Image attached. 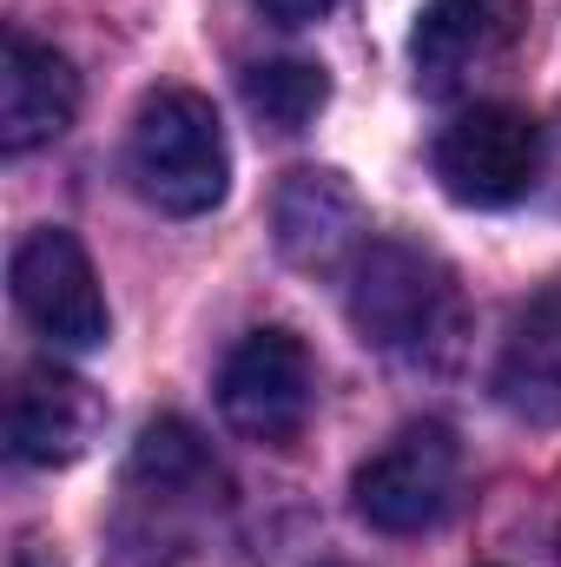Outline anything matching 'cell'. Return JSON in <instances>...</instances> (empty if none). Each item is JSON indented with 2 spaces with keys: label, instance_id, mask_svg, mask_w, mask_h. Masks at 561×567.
<instances>
[{
  "label": "cell",
  "instance_id": "cell-1",
  "mask_svg": "<svg viewBox=\"0 0 561 567\" xmlns=\"http://www.w3.org/2000/svg\"><path fill=\"white\" fill-rule=\"evenodd\" d=\"M344 310L350 330L397 363H442L462 343V290L449 265L404 238H370L350 258Z\"/></svg>",
  "mask_w": 561,
  "mask_h": 567
},
{
  "label": "cell",
  "instance_id": "cell-6",
  "mask_svg": "<svg viewBox=\"0 0 561 567\" xmlns=\"http://www.w3.org/2000/svg\"><path fill=\"white\" fill-rule=\"evenodd\" d=\"M317 403V363L304 350V337L290 330H252L232 343L225 370H218V416L238 429L245 442H290L310 423Z\"/></svg>",
  "mask_w": 561,
  "mask_h": 567
},
{
  "label": "cell",
  "instance_id": "cell-13",
  "mask_svg": "<svg viewBox=\"0 0 561 567\" xmlns=\"http://www.w3.org/2000/svg\"><path fill=\"white\" fill-rule=\"evenodd\" d=\"M330 100V80L317 60H258L245 73V106L272 126V133H304Z\"/></svg>",
  "mask_w": 561,
  "mask_h": 567
},
{
  "label": "cell",
  "instance_id": "cell-7",
  "mask_svg": "<svg viewBox=\"0 0 561 567\" xmlns=\"http://www.w3.org/2000/svg\"><path fill=\"white\" fill-rule=\"evenodd\" d=\"M13 303L53 350H100L106 343V297L93 278V258L73 231L47 225L27 231L13 251Z\"/></svg>",
  "mask_w": 561,
  "mask_h": 567
},
{
  "label": "cell",
  "instance_id": "cell-8",
  "mask_svg": "<svg viewBox=\"0 0 561 567\" xmlns=\"http://www.w3.org/2000/svg\"><path fill=\"white\" fill-rule=\"evenodd\" d=\"M106 429V403L86 377L60 363H27L7 396V449L33 468H67L80 462Z\"/></svg>",
  "mask_w": 561,
  "mask_h": 567
},
{
  "label": "cell",
  "instance_id": "cell-2",
  "mask_svg": "<svg viewBox=\"0 0 561 567\" xmlns=\"http://www.w3.org/2000/svg\"><path fill=\"white\" fill-rule=\"evenodd\" d=\"M126 172H133L140 198L159 205L165 218H205L232 178V152H225V126H218L212 100L185 93V86L152 93L133 113Z\"/></svg>",
  "mask_w": 561,
  "mask_h": 567
},
{
  "label": "cell",
  "instance_id": "cell-11",
  "mask_svg": "<svg viewBox=\"0 0 561 567\" xmlns=\"http://www.w3.org/2000/svg\"><path fill=\"white\" fill-rule=\"evenodd\" d=\"M496 403L516 423H536V429L561 423V284L536 290L516 310L509 343L496 357Z\"/></svg>",
  "mask_w": 561,
  "mask_h": 567
},
{
  "label": "cell",
  "instance_id": "cell-5",
  "mask_svg": "<svg viewBox=\"0 0 561 567\" xmlns=\"http://www.w3.org/2000/svg\"><path fill=\"white\" fill-rule=\"evenodd\" d=\"M529 40V0H429L410 33L417 86L436 100L476 93Z\"/></svg>",
  "mask_w": 561,
  "mask_h": 567
},
{
  "label": "cell",
  "instance_id": "cell-10",
  "mask_svg": "<svg viewBox=\"0 0 561 567\" xmlns=\"http://www.w3.org/2000/svg\"><path fill=\"white\" fill-rule=\"evenodd\" d=\"M80 113V73L67 53H53L33 33H7L0 60V145L20 158L33 145H53Z\"/></svg>",
  "mask_w": 561,
  "mask_h": 567
},
{
  "label": "cell",
  "instance_id": "cell-4",
  "mask_svg": "<svg viewBox=\"0 0 561 567\" xmlns=\"http://www.w3.org/2000/svg\"><path fill=\"white\" fill-rule=\"evenodd\" d=\"M357 515L384 535H422L436 528L456 495H462V442L442 423H410L397 429L350 482Z\"/></svg>",
  "mask_w": 561,
  "mask_h": 567
},
{
  "label": "cell",
  "instance_id": "cell-3",
  "mask_svg": "<svg viewBox=\"0 0 561 567\" xmlns=\"http://www.w3.org/2000/svg\"><path fill=\"white\" fill-rule=\"evenodd\" d=\"M542 172H549V133L522 106L476 100L436 133V178L456 205L502 212V205L529 198L542 185Z\"/></svg>",
  "mask_w": 561,
  "mask_h": 567
},
{
  "label": "cell",
  "instance_id": "cell-9",
  "mask_svg": "<svg viewBox=\"0 0 561 567\" xmlns=\"http://www.w3.org/2000/svg\"><path fill=\"white\" fill-rule=\"evenodd\" d=\"M272 231H278V251L297 271H330V265L364 251V198L350 192L344 172L304 165L272 198Z\"/></svg>",
  "mask_w": 561,
  "mask_h": 567
},
{
  "label": "cell",
  "instance_id": "cell-12",
  "mask_svg": "<svg viewBox=\"0 0 561 567\" xmlns=\"http://www.w3.org/2000/svg\"><path fill=\"white\" fill-rule=\"evenodd\" d=\"M126 488L140 502H165V508H212L225 495V475H218L212 449L198 442V429L178 423V416H159L133 449Z\"/></svg>",
  "mask_w": 561,
  "mask_h": 567
},
{
  "label": "cell",
  "instance_id": "cell-15",
  "mask_svg": "<svg viewBox=\"0 0 561 567\" xmlns=\"http://www.w3.org/2000/svg\"><path fill=\"white\" fill-rule=\"evenodd\" d=\"M555 555H561V542H555Z\"/></svg>",
  "mask_w": 561,
  "mask_h": 567
},
{
  "label": "cell",
  "instance_id": "cell-14",
  "mask_svg": "<svg viewBox=\"0 0 561 567\" xmlns=\"http://www.w3.org/2000/svg\"><path fill=\"white\" fill-rule=\"evenodd\" d=\"M330 7H337V0H258V13L278 20V27H317Z\"/></svg>",
  "mask_w": 561,
  "mask_h": 567
}]
</instances>
